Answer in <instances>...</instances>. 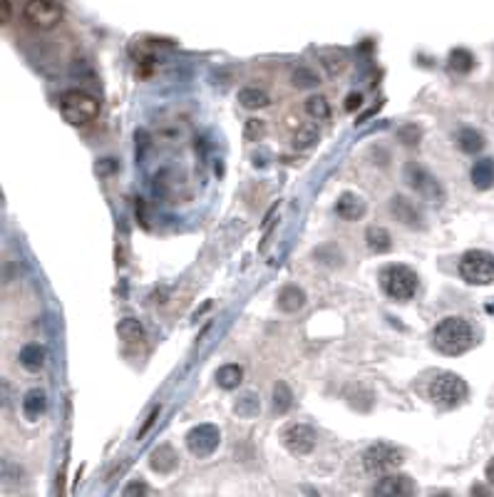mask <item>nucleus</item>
I'll return each instance as SVG.
<instances>
[{
  "instance_id": "obj_1",
  "label": "nucleus",
  "mask_w": 494,
  "mask_h": 497,
  "mask_svg": "<svg viewBox=\"0 0 494 497\" xmlns=\"http://www.w3.org/2000/svg\"><path fill=\"white\" fill-rule=\"evenodd\" d=\"M477 343L474 329L462 316H447L432 331V345L444 355H462Z\"/></svg>"
},
{
  "instance_id": "obj_2",
  "label": "nucleus",
  "mask_w": 494,
  "mask_h": 497,
  "mask_svg": "<svg viewBox=\"0 0 494 497\" xmlns=\"http://www.w3.org/2000/svg\"><path fill=\"white\" fill-rule=\"evenodd\" d=\"M60 105V115L67 125L72 127H82V125H90L92 120H97L100 115V102H97L95 95L85 90H65L57 100Z\"/></svg>"
},
{
  "instance_id": "obj_3",
  "label": "nucleus",
  "mask_w": 494,
  "mask_h": 497,
  "mask_svg": "<svg viewBox=\"0 0 494 497\" xmlns=\"http://www.w3.org/2000/svg\"><path fill=\"white\" fill-rule=\"evenodd\" d=\"M380 289L393 301H410L418 294V274L405 264H388L380 269Z\"/></svg>"
},
{
  "instance_id": "obj_4",
  "label": "nucleus",
  "mask_w": 494,
  "mask_h": 497,
  "mask_svg": "<svg viewBox=\"0 0 494 497\" xmlns=\"http://www.w3.org/2000/svg\"><path fill=\"white\" fill-rule=\"evenodd\" d=\"M467 393L469 391H467L464 378L457 376V373H452V370H442V373H437L427 388L430 401H432L437 408H444V411L457 408L459 403L467 398Z\"/></svg>"
},
{
  "instance_id": "obj_5",
  "label": "nucleus",
  "mask_w": 494,
  "mask_h": 497,
  "mask_svg": "<svg viewBox=\"0 0 494 497\" xmlns=\"http://www.w3.org/2000/svg\"><path fill=\"white\" fill-rule=\"evenodd\" d=\"M459 276L472 286H489L494 281V254L484 248H469L459 256Z\"/></svg>"
},
{
  "instance_id": "obj_6",
  "label": "nucleus",
  "mask_w": 494,
  "mask_h": 497,
  "mask_svg": "<svg viewBox=\"0 0 494 497\" xmlns=\"http://www.w3.org/2000/svg\"><path fill=\"white\" fill-rule=\"evenodd\" d=\"M403 465V452L390 442H375L363 452V467L370 475H385Z\"/></svg>"
},
{
  "instance_id": "obj_7",
  "label": "nucleus",
  "mask_w": 494,
  "mask_h": 497,
  "mask_svg": "<svg viewBox=\"0 0 494 497\" xmlns=\"http://www.w3.org/2000/svg\"><path fill=\"white\" fill-rule=\"evenodd\" d=\"M23 16L35 30H52L62 21V6L57 0H28Z\"/></svg>"
},
{
  "instance_id": "obj_8",
  "label": "nucleus",
  "mask_w": 494,
  "mask_h": 497,
  "mask_svg": "<svg viewBox=\"0 0 494 497\" xmlns=\"http://www.w3.org/2000/svg\"><path fill=\"white\" fill-rule=\"evenodd\" d=\"M316 430L306 423H288L281 430V445L286 447L291 455H308L316 447Z\"/></svg>"
},
{
  "instance_id": "obj_9",
  "label": "nucleus",
  "mask_w": 494,
  "mask_h": 497,
  "mask_svg": "<svg viewBox=\"0 0 494 497\" xmlns=\"http://www.w3.org/2000/svg\"><path fill=\"white\" fill-rule=\"evenodd\" d=\"M219 442H222V430L212 423H202L187 433V447L197 457H209L219 447Z\"/></svg>"
},
{
  "instance_id": "obj_10",
  "label": "nucleus",
  "mask_w": 494,
  "mask_h": 497,
  "mask_svg": "<svg viewBox=\"0 0 494 497\" xmlns=\"http://www.w3.org/2000/svg\"><path fill=\"white\" fill-rule=\"evenodd\" d=\"M405 174H408L410 187H413L415 192L423 194V197L432 199V202H442V199H444L442 187H440V182L432 177V174L427 172V169L418 167V164H410L408 172H405Z\"/></svg>"
},
{
  "instance_id": "obj_11",
  "label": "nucleus",
  "mask_w": 494,
  "mask_h": 497,
  "mask_svg": "<svg viewBox=\"0 0 494 497\" xmlns=\"http://www.w3.org/2000/svg\"><path fill=\"white\" fill-rule=\"evenodd\" d=\"M375 495H390V497H408L415 495V480L405 472H385L373 487Z\"/></svg>"
},
{
  "instance_id": "obj_12",
  "label": "nucleus",
  "mask_w": 494,
  "mask_h": 497,
  "mask_svg": "<svg viewBox=\"0 0 494 497\" xmlns=\"http://www.w3.org/2000/svg\"><path fill=\"white\" fill-rule=\"evenodd\" d=\"M390 209H393L395 219L403 222L405 227H410V229L423 227V214H420V209L415 207L413 199H408L405 194H395V197L390 199Z\"/></svg>"
},
{
  "instance_id": "obj_13",
  "label": "nucleus",
  "mask_w": 494,
  "mask_h": 497,
  "mask_svg": "<svg viewBox=\"0 0 494 497\" xmlns=\"http://www.w3.org/2000/svg\"><path fill=\"white\" fill-rule=\"evenodd\" d=\"M179 465V455L172 445H156L149 455V467L159 475H169Z\"/></svg>"
},
{
  "instance_id": "obj_14",
  "label": "nucleus",
  "mask_w": 494,
  "mask_h": 497,
  "mask_svg": "<svg viewBox=\"0 0 494 497\" xmlns=\"http://www.w3.org/2000/svg\"><path fill=\"white\" fill-rule=\"evenodd\" d=\"M21 408H23V416H25V421H30V423L40 421V418L47 413V396H45V391H40V388H30V391L23 396Z\"/></svg>"
},
{
  "instance_id": "obj_15",
  "label": "nucleus",
  "mask_w": 494,
  "mask_h": 497,
  "mask_svg": "<svg viewBox=\"0 0 494 497\" xmlns=\"http://www.w3.org/2000/svg\"><path fill=\"white\" fill-rule=\"evenodd\" d=\"M335 214L345 222H355L365 214V202L353 192H343L335 202Z\"/></svg>"
},
{
  "instance_id": "obj_16",
  "label": "nucleus",
  "mask_w": 494,
  "mask_h": 497,
  "mask_svg": "<svg viewBox=\"0 0 494 497\" xmlns=\"http://www.w3.org/2000/svg\"><path fill=\"white\" fill-rule=\"evenodd\" d=\"M276 306H278V311H283V314H296V311H301L303 306H306V294H303L301 286L288 284L278 291Z\"/></svg>"
},
{
  "instance_id": "obj_17",
  "label": "nucleus",
  "mask_w": 494,
  "mask_h": 497,
  "mask_svg": "<svg viewBox=\"0 0 494 497\" xmlns=\"http://www.w3.org/2000/svg\"><path fill=\"white\" fill-rule=\"evenodd\" d=\"M45 358H47V353L40 343H25L21 348V353H18V360H21V365L28 370V373H38V370H42Z\"/></svg>"
},
{
  "instance_id": "obj_18",
  "label": "nucleus",
  "mask_w": 494,
  "mask_h": 497,
  "mask_svg": "<svg viewBox=\"0 0 494 497\" xmlns=\"http://www.w3.org/2000/svg\"><path fill=\"white\" fill-rule=\"evenodd\" d=\"M239 105L246 107V110H263V107L271 105V97H268L266 90H261V87H241L239 90Z\"/></svg>"
},
{
  "instance_id": "obj_19",
  "label": "nucleus",
  "mask_w": 494,
  "mask_h": 497,
  "mask_svg": "<svg viewBox=\"0 0 494 497\" xmlns=\"http://www.w3.org/2000/svg\"><path fill=\"white\" fill-rule=\"evenodd\" d=\"M365 244L373 254H388L390 248H393V236H390L388 229L383 227H368L365 232Z\"/></svg>"
},
{
  "instance_id": "obj_20",
  "label": "nucleus",
  "mask_w": 494,
  "mask_h": 497,
  "mask_svg": "<svg viewBox=\"0 0 494 497\" xmlns=\"http://www.w3.org/2000/svg\"><path fill=\"white\" fill-rule=\"evenodd\" d=\"M117 336H120L125 343L130 345H139L142 341H144V326H142L139 319H122L120 324H117Z\"/></svg>"
},
{
  "instance_id": "obj_21",
  "label": "nucleus",
  "mask_w": 494,
  "mask_h": 497,
  "mask_svg": "<svg viewBox=\"0 0 494 497\" xmlns=\"http://www.w3.org/2000/svg\"><path fill=\"white\" fill-rule=\"evenodd\" d=\"M318 60H321L323 70L331 77L340 75V72L348 67V55H345L343 50H321L318 52Z\"/></svg>"
},
{
  "instance_id": "obj_22",
  "label": "nucleus",
  "mask_w": 494,
  "mask_h": 497,
  "mask_svg": "<svg viewBox=\"0 0 494 497\" xmlns=\"http://www.w3.org/2000/svg\"><path fill=\"white\" fill-rule=\"evenodd\" d=\"M241 381H243V370L239 363H224L217 370V386L224 388V391H234V388L241 386Z\"/></svg>"
},
{
  "instance_id": "obj_23",
  "label": "nucleus",
  "mask_w": 494,
  "mask_h": 497,
  "mask_svg": "<svg viewBox=\"0 0 494 497\" xmlns=\"http://www.w3.org/2000/svg\"><path fill=\"white\" fill-rule=\"evenodd\" d=\"M321 142V132L316 130V125H298L296 132H293V147L306 152V149H313Z\"/></svg>"
},
{
  "instance_id": "obj_24",
  "label": "nucleus",
  "mask_w": 494,
  "mask_h": 497,
  "mask_svg": "<svg viewBox=\"0 0 494 497\" xmlns=\"http://www.w3.org/2000/svg\"><path fill=\"white\" fill-rule=\"evenodd\" d=\"M472 184L477 189H489L494 184V159H479L472 167Z\"/></svg>"
},
{
  "instance_id": "obj_25",
  "label": "nucleus",
  "mask_w": 494,
  "mask_h": 497,
  "mask_svg": "<svg viewBox=\"0 0 494 497\" xmlns=\"http://www.w3.org/2000/svg\"><path fill=\"white\" fill-rule=\"evenodd\" d=\"M291 82L298 90H313V87L321 85V77H318V72L311 70L308 65H296L291 72Z\"/></svg>"
},
{
  "instance_id": "obj_26",
  "label": "nucleus",
  "mask_w": 494,
  "mask_h": 497,
  "mask_svg": "<svg viewBox=\"0 0 494 497\" xmlns=\"http://www.w3.org/2000/svg\"><path fill=\"white\" fill-rule=\"evenodd\" d=\"M457 147L462 149L464 154H477V152H482V147H484L482 132H477V130H472V127L462 130V132L457 135Z\"/></svg>"
},
{
  "instance_id": "obj_27",
  "label": "nucleus",
  "mask_w": 494,
  "mask_h": 497,
  "mask_svg": "<svg viewBox=\"0 0 494 497\" xmlns=\"http://www.w3.org/2000/svg\"><path fill=\"white\" fill-rule=\"evenodd\" d=\"M306 112H308V117H313L316 122H328L331 120V102L323 95H311L306 100Z\"/></svg>"
},
{
  "instance_id": "obj_28",
  "label": "nucleus",
  "mask_w": 494,
  "mask_h": 497,
  "mask_svg": "<svg viewBox=\"0 0 494 497\" xmlns=\"http://www.w3.org/2000/svg\"><path fill=\"white\" fill-rule=\"evenodd\" d=\"M474 55L469 50H464V47H454L452 52H449V70L452 72H459V75H467L469 70L474 67Z\"/></svg>"
},
{
  "instance_id": "obj_29",
  "label": "nucleus",
  "mask_w": 494,
  "mask_h": 497,
  "mask_svg": "<svg viewBox=\"0 0 494 497\" xmlns=\"http://www.w3.org/2000/svg\"><path fill=\"white\" fill-rule=\"evenodd\" d=\"M293 406V393L291 388L286 386L283 381H278L276 386H273V411L281 416V413H288Z\"/></svg>"
},
{
  "instance_id": "obj_30",
  "label": "nucleus",
  "mask_w": 494,
  "mask_h": 497,
  "mask_svg": "<svg viewBox=\"0 0 494 497\" xmlns=\"http://www.w3.org/2000/svg\"><path fill=\"white\" fill-rule=\"evenodd\" d=\"M234 411H236V416H241V418H256L258 411H261L258 396L256 393H243V396L236 401V406H234Z\"/></svg>"
},
{
  "instance_id": "obj_31",
  "label": "nucleus",
  "mask_w": 494,
  "mask_h": 497,
  "mask_svg": "<svg viewBox=\"0 0 494 497\" xmlns=\"http://www.w3.org/2000/svg\"><path fill=\"white\" fill-rule=\"evenodd\" d=\"M263 135H266V122L258 120V117L246 120V125H243V137H246L248 142H258V139H263Z\"/></svg>"
},
{
  "instance_id": "obj_32",
  "label": "nucleus",
  "mask_w": 494,
  "mask_h": 497,
  "mask_svg": "<svg viewBox=\"0 0 494 497\" xmlns=\"http://www.w3.org/2000/svg\"><path fill=\"white\" fill-rule=\"evenodd\" d=\"M149 485H147V482H142V480H132L130 485L125 487V490H122V495L125 497H132V495H149Z\"/></svg>"
},
{
  "instance_id": "obj_33",
  "label": "nucleus",
  "mask_w": 494,
  "mask_h": 497,
  "mask_svg": "<svg viewBox=\"0 0 494 497\" xmlns=\"http://www.w3.org/2000/svg\"><path fill=\"white\" fill-rule=\"evenodd\" d=\"M400 139H403L405 144H418V139H420V130L415 127V125H405V127L400 130Z\"/></svg>"
},
{
  "instance_id": "obj_34",
  "label": "nucleus",
  "mask_w": 494,
  "mask_h": 497,
  "mask_svg": "<svg viewBox=\"0 0 494 497\" xmlns=\"http://www.w3.org/2000/svg\"><path fill=\"white\" fill-rule=\"evenodd\" d=\"M156 418H159V406H156V408H151V411H149V416L144 418V423H142L139 433H137V438H144L147 433H149V428L154 425V421H156Z\"/></svg>"
},
{
  "instance_id": "obj_35",
  "label": "nucleus",
  "mask_w": 494,
  "mask_h": 497,
  "mask_svg": "<svg viewBox=\"0 0 494 497\" xmlns=\"http://www.w3.org/2000/svg\"><path fill=\"white\" fill-rule=\"evenodd\" d=\"M13 18V6L11 0H0V21H3V25H8Z\"/></svg>"
},
{
  "instance_id": "obj_36",
  "label": "nucleus",
  "mask_w": 494,
  "mask_h": 497,
  "mask_svg": "<svg viewBox=\"0 0 494 497\" xmlns=\"http://www.w3.org/2000/svg\"><path fill=\"white\" fill-rule=\"evenodd\" d=\"M360 102H363V95H360V92H350V95L345 97V110H348V112L358 110Z\"/></svg>"
},
{
  "instance_id": "obj_37",
  "label": "nucleus",
  "mask_w": 494,
  "mask_h": 497,
  "mask_svg": "<svg viewBox=\"0 0 494 497\" xmlns=\"http://www.w3.org/2000/svg\"><path fill=\"white\" fill-rule=\"evenodd\" d=\"M484 477H487L489 485H494V457L487 462V467H484Z\"/></svg>"
},
{
  "instance_id": "obj_38",
  "label": "nucleus",
  "mask_w": 494,
  "mask_h": 497,
  "mask_svg": "<svg viewBox=\"0 0 494 497\" xmlns=\"http://www.w3.org/2000/svg\"><path fill=\"white\" fill-rule=\"evenodd\" d=\"M469 492H472V495H487L489 490H484V487H479V485H472V490Z\"/></svg>"
}]
</instances>
